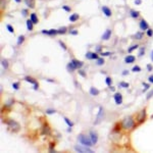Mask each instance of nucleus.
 <instances>
[{"instance_id": "09e8293b", "label": "nucleus", "mask_w": 153, "mask_h": 153, "mask_svg": "<svg viewBox=\"0 0 153 153\" xmlns=\"http://www.w3.org/2000/svg\"><path fill=\"white\" fill-rule=\"evenodd\" d=\"M147 69H148V71H151L153 69L152 65H151V64H147Z\"/></svg>"}, {"instance_id": "f03ea898", "label": "nucleus", "mask_w": 153, "mask_h": 153, "mask_svg": "<svg viewBox=\"0 0 153 153\" xmlns=\"http://www.w3.org/2000/svg\"><path fill=\"white\" fill-rule=\"evenodd\" d=\"M78 140H79V142L82 144V145H85V146H92V145H94L93 143H92V140H91V138H89V137H87L86 135H83V134H81L80 136L78 137Z\"/></svg>"}, {"instance_id": "412c9836", "label": "nucleus", "mask_w": 153, "mask_h": 153, "mask_svg": "<svg viewBox=\"0 0 153 153\" xmlns=\"http://www.w3.org/2000/svg\"><path fill=\"white\" fill-rule=\"evenodd\" d=\"M140 16V12L139 11H137V10H131V17H134V18H137V17H139Z\"/></svg>"}, {"instance_id": "5701e85b", "label": "nucleus", "mask_w": 153, "mask_h": 153, "mask_svg": "<svg viewBox=\"0 0 153 153\" xmlns=\"http://www.w3.org/2000/svg\"><path fill=\"white\" fill-rule=\"evenodd\" d=\"M143 36H144V34H143V32H138V33H136L135 34V39H137V40H141L142 38H143Z\"/></svg>"}, {"instance_id": "13d9d810", "label": "nucleus", "mask_w": 153, "mask_h": 153, "mask_svg": "<svg viewBox=\"0 0 153 153\" xmlns=\"http://www.w3.org/2000/svg\"><path fill=\"white\" fill-rule=\"evenodd\" d=\"M109 88H110V90H111V91H114V88H113V87H111V86H110Z\"/></svg>"}, {"instance_id": "f257e3e1", "label": "nucleus", "mask_w": 153, "mask_h": 153, "mask_svg": "<svg viewBox=\"0 0 153 153\" xmlns=\"http://www.w3.org/2000/svg\"><path fill=\"white\" fill-rule=\"evenodd\" d=\"M134 126H135V121L132 116H126L123 120L121 121V128L125 130H130V129L134 128Z\"/></svg>"}, {"instance_id": "aec40b11", "label": "nucleus", "mask_w": 153, "mask_h": 153, "mask_svg": "<svg viewBox=\"0 0 153 153\" xmlns=\"http://www.w3.org/2000/svg\"><path fill=\"white\" fill-rule=\"evenodd\" d=\"M31 19H32V21L35 24H38L39 23V18H38V17L36 16V13H31V17H30Z\"/></svg>"}, {"instance_id": "f8f14e48", "label": "nucleus", "mask_w": 153, "mask_h": 153, "mask_svg": "<svg viewBox=\"0 0 153 153\" xmlns=\"http://www.w3.org/2000/svg\"><path fill=\"white\" fill-rule=\"evenodd\" d=\"M42 33H43V34L49 35V36H54V35L58 34V31H57V30H54V29H51V30H49V31H45V30H43Z\"/></svg>"}, {"instance_id": "393cba45", "label": "nucleus", "mask_w": 153, "mask_h": 153, "mask_svg": "<svg viewBox=\"0 0 153 153\" xmlns=\"http://www.w3.org/2000/svg\"><path fill=\"white\" fill-rule=\"evenodd\" d=\"M43 134H45V135H49L50 134V130H49L48 126H44L43 127Z\"/></svg>"}, {"instance_id": "f3484780", "label": "nucleus", "mask_w": 153, "mask_h": 153, "mask_svg": "<svg viewBox=\"0 0 153 153\" xmlns=\"http://www.w3.org/2000/svg\"><path fill=\"white\" fill-rule=\"evenodd\" d=\"M25 3L29 8H35V0H25Z\"/></svg>"}, {"instance_id": "20e7f679", "label": "nucleus", "mask_w": 153, "mask_h": 153, "mask_svg": "<svg viewBox=\"0 0 153 153\" xmlns=\"http://www.w3.org/2000/svg\"><path fill=\"white\" fill-rule=\"evenodd\" d=\"M75 149H76V151H78V152H81V153H84V152H88V153H92L93 152V150L92 149H90L89 148V146H76L75 147Z\"/></svg>"}, {"instance_id": "a211bd4d", "label": "nucleus", "mask_w": 153, "mask_h": 153, "mask_svg": "<svg viewBox=\"0 0 153 153\" xmlns=\"http://www.w3.org/2000/svg\"><path fill=\"white\" fill-rule=\"evenodd\" d=\"M79 18H80V16H79L78 13H72L71 16H69V21L75 23V21H77Z\"/></svg>"}, {"instance_id": "473e14b6", "label": "nucleus", "mask_w": 153, "mask_h": 153, "mask_svg": "<svg viewBox=\"0 0 153 153\" xmlns=\"http://www.w3.org/2000/svg\"><path fill=\"white\" fill-rule=\"evenodd\" d=\"M6 29L8 30V32H9V33H12V34L14 33V30H13V27H11L10 25H7V26H6Z\"/></svg>"}, {"instance_id": "7ed1b4c3", "label": "nucleus", "mask_w": 153, "mask_h": 153, "mask_svg": "<svg viewBox=\"0 0 153 153\" xmlns=\"http://www.w3.org/2000/svg\"><path fill=\"white\" fill-rule=\"evenodd\" d=\"M7 126H8V128L12 131V132H17L18 130H19V125H18V122H17L16 120H13V119H9L8 121H7Z\"/></svg>"}, {"instance_id": "b1692460", "label": "nucleus", "mask_w": 153, "mask_h": 153, "mask_svg": "<svg viewBox=\"0 0 153 153\" xmlns=\"http://www.w3.org/2000/svg\"><path fill=\"white\" fill-rule=\"evenodd\" d=\"M1 64H2V67H3L4 69H7L8 68V62H7L6 59H2L1 60Z\"/></svg>"}, {"instance_id": "0eeeda50", "label": "nucleus", "mask_w": 153, "mask_h": 153, "mask_svg": "<svg viewBox=\"0 0 153 153\" xmlns=\"http://www.w3.org/2000/svg\"><path fill=\"white\" fill-rule=\"evenodd\" d=\"M86 58L87 59H98V54L94 52H87L86 53Z\"/></svg>"}, {"instance_id": "6e6d98bb", "label": "nucleus", "mask_w": 153, "mask_h": 153, "mask_svg": "<svg viewBox=\"0 0 153 153\" xmlns=\"http://www.w3.org/2000/svg\"><path fill=\"white\" fill-rule=\"evenodd\" d=\"M23 14H24V16H27V10H26V9L23 10Z\"/></svg>"}, {"instance_id": "9b49d317", "label": "nucleus", "mask_w": 153, "mask_h": 153, "mask_svg": "<svg viewBox=\"0 0 153 153\" xmlns=\"http://www.w3.org/2000/svg\"><path fill=\"white\" fill-rule=\"evenodd\" d=\"M102 11H103V13L106 16V17H111V10H110V8H108L107 6H102Z\"/></svg>"}, {"instance_id": "8fccbe9b", "label": "nucleus", "mask_w": 153, "mask_h": 153, "mask_svg": "<svg viewBox=\"0 0 153 153\" xmlns=\"http://www.w3.org/2000/svg\"><path fill=\"white\" fill-rule=\"evenodd\" d=\"M142 3V0H135V4L136 5H140Z\"/></svg>"}, {"instance_id": "7c9ffc66", "label": "nucleus", "mask_w": 153, "mask_h": 153, "mask_svg": "<svg viewBox=\"0 0 153 153\" xmlns=\"http://www.w3.org/2000/svg\"><path fill=\"white\" fill-rule=\"evenodd\" d=\"M138 46H139V45H137V44H135V45H133L132 47H130V48L128 49V51H129V53H131V52H133L134 50H136L137 48H138Z\"/></svg>"}, {"instance_id": "a18cd8bd", "label": "nucleus", "mask_w": 153, "mask_h": 153, "mask_svg": "<svg viewBox=\"0 0 153 153\" xmlns=\"http://www.w3.org/2000/svg\"><path fill=\"white\" fill-rule=\"evenodd\" d=\"M100 54H101L102 56H108V55H110L111 53H110V52H101Z\"/></svg>"}, {"instance_id": "052dcab7", "label": "nucleus", "mask_w": 153, "mask_h": 153, "mask_svg": "<svg viewBox=\"0 0 153 153\" xmlns=\"http://www.w3.org/2000/svg\"><path fill=\"white\" fill-rule=\"evenodd\" d=\"M151 60L153 61V51H152V53H151Z\"/></svg>"}, {"instance_id": "9d476101", "label": "nucleus", "mask_w": 153, "mask_h": 153, "mask_svg": "<svg viewBox=\"0 0 153 153\" xmlns=\"http://www.w3.org/2000/svg\"><path fill=\"white\" fill-rule=\"evenodd\" d=\"M90 138H91V140H92V143L95 145V144L97 143V141H98V136H97V134H96L95 132L91 131V132H90Z\"/></svg>"}, {"instance_id": "603ef678", "label": "nucleus", "mask_w": 153, "mask_h": 153, "mask_svg": "<svg viewBox=\"0 0 153 153\" xmlns=\"http://www.w3.org/2000/svg\"><path fill=\"white\" fill-rule=\"evenodd\" d=\"M38 88H39V84L36 83V84L34 85V90H38Z\"/></svg>"}, {"instance_id": "680f3d73", "label": "nucleus", "mask_w": 153, "mask_h": 153, "mask_svg": "<svg viewBox=\"0 0 153 153\" xmlns=\"http://www.w3.org/2000/svg\"><path fill=\"white\" fill-rule=\"evenodd\" d=\"M16 2H17V3H19V2H20V0H16Z\"/></svg>"}, {"instance_id": "ddd939ff", "label": "nucleus", "mask_w": 153, "mask_h": 153, "mask_svg": "<svg viewBox=\"0 0 153 153\" xmlns=\"http://www.w3.org/2000/svg\"><path fill=\"white\" fill-rule=\"evenodd\" d=\"M135 60H136V58H135V56H133V55H128V56L125 58V62H126V63H133V62H135Z\"/></svg>"}, {"instance_id": "864d4df0", "label": "nucleus", "mask_w": 153, "mask_h": 153, "mask_svg": "<svg viewBox=\"0 0 153 153\" xmlns=\"http://www.w3.org/2000/svg\"><path fill=\"white\" fill-rule=\"evenodd\" d=\"M11 102H13V100H9V101L6 103V106H10L11 105Z\"/></svg>"}, {"instance_id": "ea45409f", "label": "nucleus", "mask_w": 153, "mask_h": 153, "mask_svg": "<svg viewBox=\"0 0 153 153\" xmlns=\"http://www.w3.org/2000/svg\"><path fill=\"white\" fill-rule=\"evenodd\" d=\"M59 45L63 48V50H67V49H68V48H67V46H65V44H64L62 41H59Z\"/></svg>"}, {"instance_id": "f704fd0d", "label": "nucleus", "mask_w": 153, "mask_h": 153, "mask_svg": "<svg viewBox=\"0 0 153 153\" xmlns=\"http://www.w3.org/2000/svg\"><path fill=\"white\" fill-rule=\"evenodd\" d=\"M0 8H1V10H3L5 8V0H0Z\"/></svg>"}, {"instance_id": "4c0bfd02", "label": "nucleus", "mask_w": 153, "mask_h": 153, "mask_svg": "<svg viewBox=\"0 0 153 153\" xmlns=\"http://www.w3.org/2000/svg\"><path fill=\"white\" fill-rule=\"evenodd\" d=\"M54 146H55V144H54V143H51L50 147H49V151H50V152H55V150H54Z\"/></svg>"}, {"instance_id": "bb28decb", "label": "nucleus", "mask_w": 153, "mask_h": 153, "mask_svg": "<svg viewBox=\"0 0 153 153\" xmlns=\"http://www.w3.org/2000/svg\"><path fill=\"white\" fill-rule=\"evenodd\" d=\"M24 41H25V37H24V36H19L18 39H17V45H18V46L21 45V44L24 43Z\"/></svg>"}, {"instance_id": "bf43d9fd", "label": "nucleus", "mask_w": 153, "mask_h": 153, "mask_svg": "<svg viewBox=\"0 0 153 153\" xmlns=\"http://www.w3.org/2000/svg\"><path fill=\"white\" fill-rule=\"evenodd\" d=\"M47 81H48V82H51V83H54V81H53V80H47Z\"/></svg>"}, {"instance_id": "423d86ee", "label": "nucleus", "mask_w": 153, "mask_h": 153, "mask_svg": "<svg viewBox=\"0 0 153 153\" xmlns=\"http://www.w3.org/2000/svg\"><path fill=\"white\" fill-rule=\"evenodd\" d=\"M113 98H114V101H115V103L118 105H120L122 103V96H121L120 93H115L114 96H113Z\"/></svg>"}, {"instance_id": "dca6fc26", "label": "nucleus", "mask_w": 153, "mask_h": 153, "mask_svg": "<svg viewBox=\"0 0 153 153\" xmlns=\"http://www.w3.org/2000/svg\"><path fill=\"white\" fill-rule=\"evenodd\" d=\"M99 93H100V91H99L98 89H96V88H94V87H91V88H90V95H92V96H97V95H99Z\"/></svg>"}, {"instance_id": "72a5a7b5", "label": "nucleus", "mask_w": 153, "mask_h": 153, "mask_svg": "<svg viewBox=\"0 0 153 153\" xmlns=\"http://www.w3.org/2000/svg\"><path fill=\"white\" fill-rule=\"evenodd\" d=\"M132 70H133L134 72H139V71H141V68H140L139 65H135L134 68H132Z\"/></svg>"}, {"instance_id": "e433bc0d", "label": "nucleus", "mask_w": 153, "mask_h": 153, "mask_svg": "<svg viewBox=\"0 0 153 153\" xmlns=\"http://www.w3.org/2000/svg\"><path fill=\"white\" fill-rule=\"evenodd\" d=\"M12 87H13L14 90H18V88H19V83H18V82L13 83V84H12Z\"/></svg>"}, {"instance_id": "a878e982", "label": "nucleus", "mask_w": 153, "mask_h": 153, "mask_svg": "<svg viewBox=\"0 0 153 153\" xmlns=\"http://www.w3.org/2000/svg\"><path fill=\"white\" fill-rule=\"evenodd\" d=\"M63 119H64V121L67 122V125H68V127H70V128H72V127H74V122H72L71 120H69L68 118H63Z\"/></svg>"}, {"instance_id": "c756f323", "label": "nucleus", "mask_w": 153, "mask_h": 153, "mask_svg": "<svg viewBox=\"0 0 153 153\" xmlns=\"http://www.w3.org/2000/svg\"><path fill=\"white\" fill-rule=\"evenodd\" d=\"M57 31H58V34H64V33H67V28L65 27H62V28L58 29Z\"/></svg>"}, {"instance_id": "2eb2a0df", "label": "nucleus", "mask_w": 153, "mask_h": 153, "mask_svg": "<svg viewBox=\"0 0 153 153\" xmlns=\"http://www.w3.org/2000/svg\"><path fill=\"white\" fill-rule=\"evenodd\" d=\"M145 116H146V110H145V109H143V110L140 112L139 116H138V120H139V122H142V121H144Z\"/></svg>"}, {"instance_id": "1a4fd4ad", "label": "nucleus", "mask_w": 153, "mask_h": 153, "mask_svg": "<svg viewBox=\"0 0 153 153\" xmlns=\"http://www.w3.org/2000/svg\"><path fill=\"white\" fill-rule=\"evenodd\" d=\"M70 62L75 65V68H81L83 65H84V62H83V61H80V60H77V59H72Z\"/></svg>"}, {"instance_id": "4468645a", "label": "nucleus", "mask_w": 153, "mask_h": 153, "mask_svg": "<svg viewBox=\"0 0 153 153\" xmlns=\"http://www.w3.org/2000/svg\"><path fill=\"white\" fill-rule=\"evenodd\" d=\"M110 36H111V30H106V31L104 32V34L102 35V40L107 41V40L110 38Z\"/></svg>"}, {"instance_id": "4be33fe9", "label": "nucleus", "mask_w": 153, "mask_h": 153, "mask_svg": "<svg viewBox=\"0 0 153 153\" xmlns=\"http://www.w3.org/2000/svg\"><path fill=\"white\" fill-rule=\"evenodd\" d=\"M25 81H26V82H29V83H31V84H33V85H35V84L37 83L34 79L31 78V77H26V78H25Z\"/></svg>"}, {"instance_id": "cd10ccee", "label": "nucleus", "mask_w": 153, "mask_h": 153, "mask_svg": "<svg viewBox=\"0 0 153 153\" xmlns=\"http://www.w3.org/2000/svg\"><path fill=\"white\" fill-rule=\"evenodd\" d=\"M68 69L69 70V71H74V70H75V69H77V68H75V65H74L71 62H69V63L68 64Z\"/></svg>"}, {"instance_id": "37998d69", "label": "nucleus", "mask_w": 153, "mask_h": 153, "mask_svg": "<svg viewBox=\"0 0 153 153\" xmlns=\"http://www.w3.org/2000/svg\"><path fill=\"white\" fill-rule=\"evenodd\" d=\"M46 113H47V114L55 113V110H54V109H47V110H46Z\"/></svg>"}, {"instance_id": "c85d7f7f", "label": "nucleus", "mask_w": 153, "mask_h": 153, "mask_svg": "<svg viewBox=\"0 0 153 153\" xmlns=\"http://www.w3.org/2000/svg\"><path fill=\"white\" fill-rule=\"evenodd\" d=\"M105 83H106V85L110 87V86H111V84H112V80H111V78L107 77V78L105 79Z\"/></svg>"}, {"instance_id": "79ce46f5", "label": "nucleus", "mask_w": 153, "mask_h": 153, "mask_svg": "<svg viewBox=\"0 0 153 153\" xmlns=\"http://www.w3.org/2000/svg\"><path fill=\"white\" fill-rule=\"evenodd\" d=\"M152 96H153V90H152V91H150V92L148 93V95H147V97H146V99H147V100H149V99H150V98H151Z\"/></svg>"}, {"instance_id": "49530a36", "label": "nucleus", "mask_w": 153, "mask_h": 153, "mask_svg": "<svg viewBox=\"0 0 153 153\" xmlns=\"http://www.w3.org/2000/svg\"><path fill=\"white\" fill-rule=\"evenodd\" d=\"M143 85L145 86V89H144V90H143V92H145V91H146V90H148V89H149V87H150V86L148 85V84H146V83H143Z\"/></svg>"}, {"instance_id": "a19ab883", "label": "nucleus", "mask_w": 153, "mask_h": 153, "mask_svg": "<svg viewBox=\"0 0 153 153\" xmlns=\"http://www.w3.org/2000/svg\"><path fill=\"white\" fill-rule=\"evenodd\" d=\"M62 8H63L65 11H68V12H69V11L71 10V8H70L69 6H67V5H63V6H62Z\"/></svg>"}, {"instance_id": "c9c22d12", "label": "nucleus", "mask_w": 153, "mask_h": 153, "mask_svg": "<svg viewBox=\"0 0 153 153\" xmlns=\"http://www.w3.org/2000/svg\"><path fill=\"white\" fill-rule=\"evenodd\" d=\"M119 86H120L121 88H128V87H129V84L126 83V82H120V83H119Z\"/></svg>"}, {"instance_id": "de8ad7c7", "label": "nucleus", "mask_w": 153, "mask_h": 153, "mask_svg": "<svg viewBox=\"0 0 153 153\" xmlns=\"http://www.w3.org/2000/svg\"><path fill=\"white\" fill-rule=\"evenodd\" d=\"M79 74H80V75H81L82 77H84V78H86V77H87V75H86V74L84 72V71H83V70H79Z\"/></svg>"}, {"instance_id": "6ab92c4d", "label": "nucleus", "mask_w": 153, "mask_h": 153, "mask_svg": "<svg viewBox=\"0 0 153 153\" xmlns=\"http://www.w3.org/2000/svg\"><path fill=\"white\" fill-rule=\"evenodd\" d=\"M27 28L29 31H33V28H34V23L32 21V19H28L27 20Z\"/></svg>"}, {"instance_id": "c03bdc74", "label": "nucleus", "mask_w": 153, "mask_h": 153, "mask_svg": "<svg viewBox=\"0 0 153 153\" xmlns=\"http://www.w3.org/2000/svg\"><path fill=\"white\" fill-rule=\"evenodd\" d=\"M144 52H145V48H142V49L140 50V52H139V56H140V57L143 56V55H144Z\"/></svg>"}, {"instance_id": "3c124183", "label": "nucleus", "mask_w": 153, "mask_h": 153, "mask_svg": "<svg viewBox=\"0 0 153 153\" xmlns=\"http://www.w3.org/2000/svg\"><path fill=\"white\" fill-rule=\"evenodd\" d=\"M148 81H149V83H152L153 84V75L152 76H150V77L148 78Z\"/></svg>"}, {"instance_id": "6e6552de", "label": "nucleus", "mask_w": 153, "mask_h": 153, "mask_svg": "<svg viewBox=\"0 0 153 153\" xmlns=\"http://www.w3.org/2000/svg\"><path fill=\"white\" fill-rule=\"evenodd\" d=\"M140 29L143 30V31H147L149 29V25L147 24V21L145 19H142L140 21Z\"/></svg>"}, {"instance_id": "58836bf2", "label": "nucleus", "mask_w": 153, "mask_h": 153, "mask_svg": "<svg viewBox=\"0 0 153 153\" xmlns=\"http://www.w3.org/2000/svg\"><path fill=\"white\" fill-rule=\"evenodd\" d=\"M152 35H153V30L148 29V30H147V36H148V37H152Z\"/></svg>"}, {"instance_id": "4d7b16f0", "label": "nucleus", "mask_w": 153, "mask_h": 153, "mask_svg": "<svg viewBox=\"0 0 153 153\" xmlns=\"http://www.w3.org/2000/svg\"><path fill=\"white\" fill-rule=\"evenodd\" d=\"M128 74H129V71H128V70H127V71H123V72H122V75H123V76H126V75H128Z\"/></svg>"}, {"instance_id": "39448f33", "label": "nucleus", "mask_w": 153, "mask_h": 153, "mask_svg": "<svg viewBox=\"0 0 153 153\" xmlns=\"http://www.w3.org/2000/svg\"><path fill=\"white\" fill-rule=\"evenodd\" d=\"M103 113H104V111H103V108H102L101 106H100V107H99L98 114H97V116H96V120L94 121V125H99V123L101 122L102 119H103Z\"/></svg>"}, {"instance_id": "5fc2aeb1", "label": "nucleus", "mask_w": 153, "mask_h": 153, "mask_svg": "<svg viewBox=\"0 0 153 153\" xmlns=\"http://www.w3.org/2000/svg\"><path fill=\"white\" fill-rule=\"evenodd\" d=\"M70 34L71 35H78V31H71V32H70Z\"/></svg>"}, {"instance_id": "2f4dec72", "label": "nucleus", "mask_w": 153, "mask_h": 153, "mask_svg": "<svg viewBox=\"0 0 153 153\" xmlns=\"http://www.w3.org/2000/svg\"><path fill=\"white\" fill-rule=\"evenodd\" d=\"M96 64H97V65H103V64H104V59H103V58H98Z\"/></svg>"}]
</instances>
